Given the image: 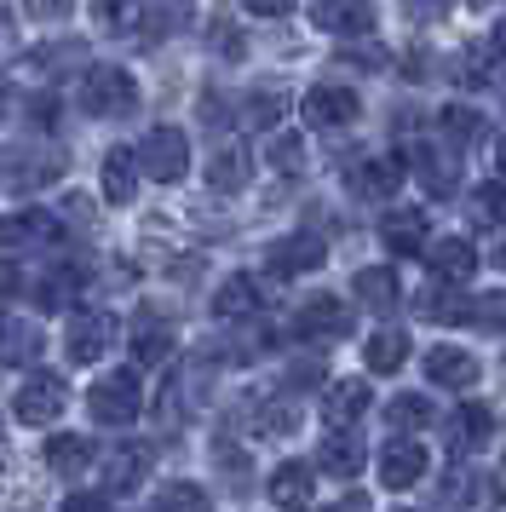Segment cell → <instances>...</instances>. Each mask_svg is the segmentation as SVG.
Here are the masks:
<instances>
[{
    "instance_id": "46",
    "label": "cell",
    "mask_w": 506,
    "mask_h": 512,
    "mask_svg": "<svg viewBox=\"0 0 506 512\" xmlns=\"http://www.w3.org/2000/svg\"><path fill=\"white\" fill-rule=\"evenodd\" d=\"M213 47L225 52V58H242V35H236L230 24H219V29H213Z\"/></svg>"
},
{
    "instance_id": "5",
    "label": "cell",
    "mask_w": 506,
    "mask_h": 512,
    "mask_svg": "<svg viewBox=\"0 0 506 512\" xmlns=\"http://www.w3.org/2000/svg\"><path fill=\"white\" fill-rule=\"evenodd\" d=\"M64 409H69V386L58 380V374H46V369H35L18 386V397H12V415H18L23 426H52Z\"/></svg>"
},
{
    "instance_id": "19",
    "label": "cell",
    "mask_w": 506,
    "mask_h": 512,
    "mask_svg": "<svg viewBox=\"0 0 506 512\" xmlns=\"http://www.w3.org/2000/svg\"><path fill=\"white\" fill-rule=\"evenodd\" d=\"M397 185H403L397 156H363L351 167V196H363V202H386V196H397Z\"/></svg>"
},
{
    "instance_id": "52",
    "label": "cell",
    "mask_w": 506,
    "mask_h": 512,
    "mask_svg": "<svg viewBox=\"0 0 506 512\" xmlns=\"http://www.w3.org/2000/svg\"><path fill=\"white\" fill-rule=\"evenodd\" d=\"M495 162H501V173H506V139H501V150H495Z\"/></svg>"
},
{
    "instance_id": "8",
    "label": "cell",
    "mask_w": 506,
    "mask_h": 512,
    "mask_svg": "<svg viewBox=\"0 0 506 512\" xmlns=\"http://www.w3.org/2000/svg\"><path fill=\"white\" fill-rule=\"evenodd\" d=\"M305 121L317 127V133H334V127H351V121L363 116V98L351 93V87H340V81H322V87H311L305 93Z\"/></svg>"
},
{
    "instance_id": "16",
    "label": "cell",
    "mask_w": 506,
    "mask_h": 512,
    "mask_svg": "<svg viewBox=\"0 0 506 512\" xmlns=\"http://www.w3.org/2000/svg\"><path fill=\"white\" fill-rule=\"evenodd\" d=\"M64 346H69L75 363H98V357L115 346V317L110 311H75V317H69Z\"/></svg>"
},
{
    "instance_id": "50",
    "label": "cell",
    "mask_w": 506,
    "mask_h": 512,
    "mask_svg": "<svg viewBox=\"0 0 506 512\" xmlns=\"http://www.w3.org/2000/svg\"><path fill=\"white\" fill-rule=\"evenodd\" d=\"M489 52H495V58H501V64H506V18H501V24H495V35H489Z\"/></svg>"
},
{
    "instance_id": "38",
    "label": "cell",
    "mask_w": 506,
    "mask_h": 512,
    "mask_svg": "<svg viewBox=\"0 0 506 512\" xmlns=\"http://www.w3.org/2000/svg\"><path fill=\"white\" fill-rule=\"evenodd\" d=\"M156 512H213V501H207L202 484H167L161 489Z\"/></svg>"
},
{
    "instance_id": "45",
    "label": "cell",
    "mask_w": 506,
    "mask_h": 512,
    "mask_svg": "<svg viewBox=\"0 0 506 512\" xmlns=\"http://www.w3.org/2000/svg\"><path fill=\"white\" fill-rule=\"evenodd\" d=\"M248 12H253V18H288V12H294V0H248Z\"/></svg>"
},
{
    "instance_id": "36",
    "label": "cell",
    "mask_w": 506,
    "mask_h": 512,
    "mask_svg": "<svg viewBox=\"0 0 506 512\" xmlns=\"http://www.w3.org/2000/svg\"><path fill=\"white\" fill-rule=\"evenodd\" d=\"M386 420L397 426V432H426V426H432V397L397 392V397L386 403Z\"/></svg>"
},
{
    "instance_id": "35",
    "label": "cell",
    "mask_w": 506,
    "mask_h": 512,
    "mask_svg": "<svg viewBox=\"0 0 506 512\" xmlns=\"http://www.w3.org/2000/svg\"><path fill=\"white\" fill-rule=\"evenodd\" d=\"M437 127H443V139L455 144V150H472L489 121H483V110H472V104H449V110L437 116Z\"/></svg>"
},
{
    "instance_id": "1",
    "label": "cell",
    "mask_w": 506,
    "mask_h": 512,
    "mask_svg": "<svg viewBox=\"0 0 506 512\" xmlns=\"http://www.w3.org/2000/svg\"><path fill=\"white\" fill-rule=\"evenodd\" d=\"M75 104L98 121L127 116L138 104V81L121 70V64H92V70H81V81H75Z\"/></svg>"
},
{
    "instance_id": "41",
    "label": "cell",
    "mask_w": 506,
    "mask_h": 512,
    "mask_svg": "<svg viewBox=\"0 0 506 512\" xmlns=\"http://www.w3.org/2000/svg\"><path fill=\"white\" fill-rule=\"evenodd\" d=\"M472 323L478 328H506V294H478V300H472Z\"/></svg>"
},
{
    "instance_id": "32",
    "label": "cell",
    "mask_w": 506,
    "mask_h": 512,
    "mask_svg": "<svg viewBox=\"0 0 506 512\" xmlns=\"http://www.w3.org/2000/svg\"><path fill=\"white\" fill-rule=\"evenodd\" d=\"M363 363L374 374H397L409 363V334H403V328H374L368 346H363Z\"/></svg>"
},
{
    "instance_id": "48",
    "label": "cell",
    "mask_w": 506,
    "mask_h": 512,
    "mask_svg": "<svg viewBox=\"0 0 506 512\" xmlns=\"http://www.w3.org/2000/svg\"><path fill=\"white\" fill-rule=\"evenodd\" d=\"M317 380H322V363H311V357L294 363V386H317Z\"/></svg>"
},
{
    "instance_id": "30",
    "label": "cell",
    "mask_w": 506,
    "mask_h": 512,
    "mask_svg": "<svg viewBox=\"0 0 506 512\" xmlns=\"http://www.w3.org/2000/svg\"><path fill=\"white\" fill-rule=\"evenodd\" d=\"M242 409H248L242 420H248L253 438H288V432L299 426V415L288 409V403H282V397H248Z\"/></svg>"
},
{
    "instance_id": "43",
    "label": "cell",
    "mask_w": 506,
    "mask_h": 512,
    "mask_svg": "<svg viewBox=\"0 0 506 512\" xmlns=\"http://www.w3.org/2000/svg\"><path fill=\"white\" fill-rule=\"evenodd\" d=\"M23 12H29L35 24H58V18L75 12V0H23Z\"/></svg>"
},
{
    "instance_id": "9",
    "label": "cell",
    "mask_w": 506,
    "mask_h": 512,
    "mask_svg": "<svg viewBox=\"0 0 506 512\" xmlns=\"http://www.w3.org/2000/svg\"><path fill=\"white\" fill-rule=\"evenodd\" d=\"M420 363H426V380L443 386V392H472V386L483 380V363L466 346H432Z\"/></svg>"
},
{
    "instance_id": "26",
    "label": "cell",
    "mask_w": 506,
    "mask_h": 512,
    "mask_svg": "<svg viewBox=\"0 0 506 512\" xmlns=\"http://www.w3.org/2000/svg\"><path fill=\"white\" fill-rule=\"evenodd\" d=\"M426 225H432V219H426L420 208H391L386 219H380V242H386L391 254H420L426 236H432Z\"/></svg>"
},
{
    "instance_id": "28",
    "label": "cell",
    "mask_w": 506,
    "mask_h": 512,
    "mask_svg": "<svg viewBox=\"0 0 506 512\" xmlns=\"http://www.w3.org/2000/svg\"><path fill=\"white\" fill-rule=\"evenodd\" d=\"M133 196H138V150L115 144L110 156H104V202L110 208H127Z\"/></svg>"
},
{
    "instance_id": "15",
    "label": "cell",
    "mask_w": 506,
    "mask_h": 512,
    "mask_svg": "<svg viewBox=\"0 0 506 512\" xmlns=\"http://www.w3.org/2000/svg\"><path fill=\"white\" fill-rule=\"evenodd\" d=\"M265 311V282L248 277V271H236V277L219 282V294H213V317L219 323H253Z\"/></svg>"
},
{
    "instance_id": "12",
    "label": "cell",
    "mask_w": 506,
    "mask_h": 512,
    "mask_svg": "<svg viewBox=\"0 0 506 512\" xmlns=\"http://www.w3.org/2000/svg\"><path fill=\"white\" fill-rule=\"evenodd\" d=\"M58 242V219L46 208H18L0 219V248L6 254H29V248H52Z\"/></svg>"
},
{
    "instance_id": "6",
    "label": "cell",
    "mask_w": 506,
    "mask_h": 512,
    "mask_svg": "<svg viewBox=\"0 0 506 512\" xmlns=\"http://www.w3.org/2000/svg\"><path fill=\"white\" fill-rule=\"evenodd\" d=\"M92 18L110 35L138 41V47H156V35H161V12L150 0H92Z\"/></svg>"
},
{
    "instance_id": "44",
    "label": "cell",
    "mask_w": 506,
    "mask_h": 512,
    "mask_svg": "<svg viewBox=\"0 0 506 512\" xmlns=\"http://www.w3.org/2000/svg\"><path fill=\"white\" fill-rule=\"evenodd\" d=\"M282 110H288V98L276 93V87L253 98V121H265V127H276V121H282Z\"/></svg>"
},
{
    "instance_id": "2",
    "label": "cell",
    "mask_w": 506,
    "mask_h": 512,
    "mask_svg": "<svg viewBox=\"0 0 506 512\" xmlns=\"http://www.w3.org/2000/svg\"><path fill=\"white\" fill-rule=\"evenodd\" d=\"M52 179H64V150L58 144H12L6 156H0V185L12 190V196H35L46 190Z\"/></svg>"
},
{
    "instance_id": "49",
    "label": "cell",
    "mask_w": 506,
    "mask_h": 512,
    "mask_svg": "<svg viewBox=\"0 0 506 512\" xmlns=\"http://www.w3.org/2000/svg\"><path fill=\"white\" fill-rule=\"evenodd\" d=\"M64 512H104V495H69Z\"/></svg>"
},
{
    "instance_id": "34",
    "label": "cell",
    "mask_w": 506,
    "mask_h": 512,
    "mask_svg": "<svg viewBox=\"0 0 506 512\" xmlns=\"http://www.w3.org/2000/svg\"><path fill=\"white\" fill-rule=\"evenodd\" d=\"M466 213L478 231H506V185L501 179H483L472 196H466Z\"/></svg>"
},
{
    "instance_id": "21",
    "label": "cell",
    "mask_w": 506,
    "mask_h": 512,
    "mask_svg": "<svg viewBox=\"0 0 506 512\" xmlns=\"http://www.w3.org/2000/svg\"><path fill=\"white\" fill-rule=\"evenodd\" d=\"M489 495H495V484L483 478L478 466H466V461L449 466V478H443V507L449 512H483Z\"/></svg>"
},
{
    "instance_id": "42",
    "label": "cell",
    "mask_w": 506,
    "mask_h": 512,
    "mask_svg": "<svg viewBox=\"0 0 506 512\" xmlns=\"http://www.w3.org/2000/svg\"><path fill=\"white\" fill-rule=\"evenodd\" d=\"M403 12H409L414 24H437V18L455 12V0H403Z\"/></svg>"
},
{
    "instance_id": "17",
    "label": "cell",
    "mask_w": 506,
    "mask_h": 512,
    "mask_svg": "<svg viewBox=\"0 0 506 512\" xmlns=\"http://www.w3.org/2000/svg\"><path fill=\"white\" fill-rule=\"evenodd\" d=\"M46 346V334L35 317H23V311H0V363L6 369H23V363H35Z\"/></svg>"
},
{
    "instance_id": "31",
    "label": "cell",
    "mask_w": 506,
    "mask_h": 512,
    "mask_svg": "<svg viewBox=\"0 0 506 512\" xmlns=\"http://www.w3.org/2000/svg\"><path fill=\"white\" fill-rule=\"evenodd\" d=\"M46 466H52L58 478H81V472L98 466V449H92L87 438H75V432H58V438L46 443Z\"/></svg>"
},
{
    "instance_id": "39",
    "label": "cell",
    "mask_w": 506,
    "mask_h": 512,
    "mask_svg": "<svg viewBox=\"0 0 506 512\" xmlns=\"http://www.w3.org/2000/svg\"><path fill=\"white\" fill-rule=\"evenodd\" d=\"M489 64H495V52L489 47H466L455 58V75L466 81V87H489Z\"/></svg>"
},
{
    "instance_id": "37",
    "label": "cell",
    "mask_w": 506,
    "mask_h": 512,
    "mask_svg": "<svg viewBox=\"0 0 506 512\" xmlns=\"http://www.w3.org/2000/svg\"><path fill=\"white\" fill-rule=\"evenodd\" d=\"M207 185L213 190H242L248 185V156H242V150H219V156H213V162H207Z\"/></svg>"
},
{
    "instance_id": "4",
    "label": "cell",
    "mask_w": 506,
    "mask_h": 512,
    "mask_svg": "<svg viewBox=\"0 0 506 512\" xmlns=\"http://www.w3.org/2000/svg\"><path fill=\"white\" fill-rule=\"evenodd\" d=\"M87 409H92V420H98V426H133V420L144 415V392H138V374L115 369V374H104V380H92Z\"/></svg>"
},
{
    "instance_id": "29",
    "label": "cell",
    "mask_w": 506,
    "mask_h": 512,
    "mask_svg": "<svg viewBox=\"0 0 506 512\" xmlns=\"http://www.w3.org/2000/svg\"><path fill=\"white\" fill-rule=\"evenodd\" d=\"M98 466H104V489H138L144 472H150V449L144 443H121L110 455H98Z\"/></svg>"
},
{
    "instance_id": "11",
    "label": "cell",
    "mask_w": 506,
    "mask_h": 512,
    "mask_svg": "<svg viewBox=\"0 0 506 512\" xmlns=\"http://www.w3.org/2000/svg\"><path fill=\"white\" fill-rule=\"evenodd\" d=\"M294 334L299 340H345V334H351V311H345V300H334V294H311V300L294 311Z\"/></svg>"
},
{
    "instance_id": "18",
    "label": "cell",
    "mask_w": 506,
    "mask_h": 512,
    "mask_svg": "<svg viewBox=\"0 0 506 512\" xmlns=\"http://www.w3.org/2000/svg\"><path fill=\"white\" fill-rule=\"evenodd\" d=\"M311 24L328 29V35H368L374 0H311Z\"/></svg>"
},
{
    "instance_id": "3",
    "label": "cell",
    "mask_w": 506,
    "mask_h": 512,
    "mask_svg": "<svg viewBox=\"0 0 506 512\" xmlns=\"http://www.w3.org/2000/svg\"><path fill=\"white\" fill-rule=\"evenodd\" d=\"M138 173L156 179V185H179L190 173V133L179 127H150L144 144H138Z\"/></svg>"
},
{
    "instance_id": "20",
    "label": "cell",
    "mask_w": 506,
    "mask_h": 512,
    "mask_svg": "<svg viewBox=\"0 0 506 512\" xmlns=\"http://www.w3.org/2000/svg\"><path fill=\"white\" fill-rule=\"evenodd\" d=\"M495 426H501V409L495 403H460L455 415H449V443L455 449H483V443L495 438Z\"/></svg>"
},
{
    "instance_id": "33",
    "label": "cell",
    "mask_w": 506,
    "mask_h": 512,
    "mask_svg": "<svg viewBox=\"0 0 506 512\" xmlns=\"http://www.w3.org/2000/svg\"><path fill=\"white\" fill-rule=\"evenodd\" d=\"M420 317L426 323H472V300L460 294L455 282H437V288L420 294Z\"/></svg>"
},
{
    "instance_id": "27",
    "label": "cell",
    "mask_w": 506,
    "mask_h": 512,
    "mask_svg": "<svg viewBox=\"0 0 506 512\" xmlns=\"http://www.w3.org/2000/svg\"><path fill=\"white\" fill-rule=\"evenodd\" d=\"M317 466L328 472V478H357V472L368 466L363 438H357V432H328L322 449H317Z\"/></svg>"
},
{
    "instance_id": "51",
    "label": "cell",
    "mask_w": 506,
    "mask_h": 512,
    "mask_svg": "<svg viewBox=\"0 0 506 512\" xmlns=\"http://www.w3.org/2000/svg\"><path fill=\"white\" fill-rule=\"evenodd\" d=\"M495 265H501V271H506V242H501V248H495Z\"/></svg>"
},
{
    "instance_id": "47",
    "label": "cell",
    "mask_w": 506,
    "mask_h": 512,
    "mask_svg": "<svg viewBox=\"0 0 506 512\" xmlns=\"http://www.w3.org/2000/svg\"><path fill=\"white\" fill-rule=\"evenodd\" d=\"M322 512H374V501L368 495H340V501H328Z\"/></svg>"
},
{
    "instance_id": "40",
    "label": "cell",
    "mask_w": 506,
    "mask_h": 512,
    "mask_svg": "<svg viewBox=\"0 0 506 512\" xmlns=\"http://www.w3.org/2000/svg\"><path fill=\"white\" fill-rule=\"evenodd\" d=\"M265 156H271L276 173H299V167H305V144H299V133H276Z\"/></svg>"
},
{
    "instance_id": "7",
    "label": "cell",
    "mask_w": 506,
    "mask_h": 512,
    "mask_svg": "<svg viewBox=\"0 0 506 512\" xmlns=\"http://www.w3.org/2000/svg\"><path fill=\"white\" fill-rule=\"evenodd\" d=\"M322 259H328V242L317 231H288L282 242L265 248V271L276 282H288V277H305V271H322Z\"/></svg>"
},
{
    "instance_id": "23",
    "label": "cell",
    "mask_w": 506,
    "mask_h": 512,
    "mask_svg": "<svg viewBox=\"0 0 506 512\" xmlns=\"http://www.w3.org/2000/svg\"><path fill=\"white\" fill-rule=\"evenodd\" d=\"M351 294H357V305H368L374 317H391V311H397V300H403L397 271H386V265H363V271L351 277Z\"/></svg>"
},
{
    "instance_id": "14",
    "label": "cell",
    "mask_w": 506,
    "mask_h": 512,
    "mask_svg": "<svg viewBox=\"0 0 506 512\" xmlns=\"http://www.w3.org/2000/svg\"><path fill=\"white\" fill-rule=\"evenodd\" d=\"M426 466H432V455H426L420 438H391L386 449H380V484L386 489H414L420 478H426Z\"/></svg>"
},
{
    "instance_id": "13",
    "label": "cell",
    "mask_w": 506,
    "mask_h": 512,
    "mask_svg": "<svg viewBox=\"0 0 506 512\" xmlns=\"http://www.w3.org/2000/svg\"><path fill=\"white\" fill-rule=\"evenodd\" d=\"M374 409V392H368V380H334L328 392H322V426L328 432H357V420Z\"/></svg>"
},
{
    "instance_id": "25",
    "label": "cell",
    "mask_w": 506,
    "mask_h": 512,
    "mask_svg": "<svg viewBox=\"0 0 506 512\" xmlns=\"http://www.w3.org/2000/svg\"><path fill=\"white\" fill-rule=\"evenodd\" d=\"M311 495H317V478L305 461H282L271 472V501L282 512H311Z\"/></svg>"
},
{
    "instance_id": "24",
    "label": "cell",
    "mask_w": 506,
    "mask_h": 512,
    "mask_svg": "<svg viewBox=\"0 0 506 512\" xmlns=\"http://www.w3.org/2000/svg\"><path fill=\"white\" fill-rule=\"evenodd\" d=\"M133 357L144 369H161L167 357H173V317H161V311H144L133 323Z\"/></svg>"
},
{
    "instance_id": "22",
    "label": "cell",
    "mask_w": 506,
    "mask_h": 512,
    "mask_svg": "<svg viewBox=\"0 0 506 512\" xmlns=\"http://www.w3.org/2000/svg\"><path fill=\"white\" fill-rule=\"evenodd\" d=\"M426 265L437 271V282H466L472 271H478V248L466 242V236H437V242H426Z\"/></svg>"
},
{
    "instance_id": "10",
    "label": "cell",
    "mask_w": 506,
    "mask_h": 512,
    "mask_svg": "<svg viewBox=\"0 0 506 512\" xmlns=\"http://www.w3.org/2000/svg\"><path fill=\"white\" fill-rule=\"evenodd\" d=\"M81 282H87V271H75V265H46V271H35V277H12V288L29 294L41 311H64Z\"/></svg>"
}]
</instances>
